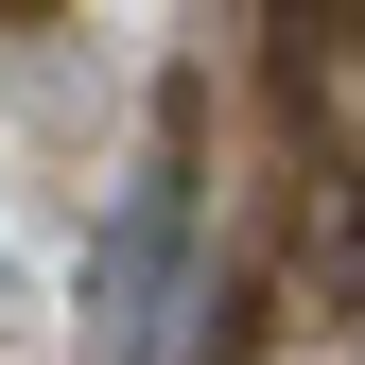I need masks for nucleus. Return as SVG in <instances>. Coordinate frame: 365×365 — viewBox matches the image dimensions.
Segmentation results:
<instances>
[{"instance_id": "f257e3e1", "label": "nucleus", "mask_w": 365, "mask_h": 365, "mask_svg": "<svg viewBox=\"0 0 365 365\" xmlns=\"http://www.w3.org/2000/svg\"><path fill=\"white\" fill-rule=\"evenodd\" d=\"M174 279H192V105L140 140L122 209L87 226V365H157V331H174Z\"/></svg>"}]
</instances>
